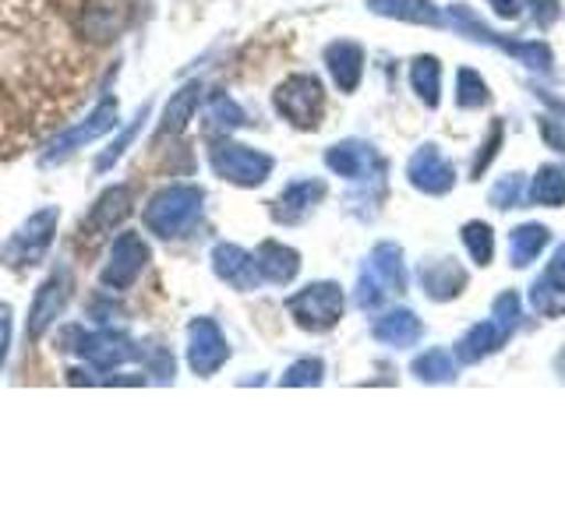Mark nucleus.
I'll use <instances>...</instances> for the list:
<instances>
[{"label": "nucleus", "mask_w": 565, "mask_h": 529, "mask_svg": "<svg viewBox=\"0 0 565 529\" xmlns=\"http://www.w3.org/2000/svg\"><path fill=\"white\" fill-rule=\"evenodd\" d=\"M202 205H205V191L194 187V184H173L163 187L159 194H152L149 205H146V229L163 240L173 237H184L188 229L194 226V219L202 216Z\"/></svg>", "instance_id": "f257e3e1"}, {"label": "nucleus", "mask_w": 565, "mask_h": 529, "mask_svg": "<svg viewBox=\"0 0 565 529\" xmlns=\"http://www.w3.org/2000/svg\"><path fill=\"white\" fill-rule=\"evenodd\" d=\"M343 307H347V293L340 282H332V279L311 282V287L287 296V314L297 322V328H305L311 335H322L340 325Z\"/></svg>", "instance_id": "f03ea898"}, {"label": "nucleus", "mask_w": 565, "mask_h": 529, "mask_svg": "<svg viewBox=\"0 0 565 529\" xmlns=\"http://www.w3.org/2000/svg\"><path fill=\"white\" fill-rule=\"evenodd\" d=\"M209 166L216 176H223V181L237 187H258L269 181L276 163H273V155H265L252 145L220 138V141H212V149H209Z\"/></svg>", "instance_id": "7ed1b4c3"}, {"label": "nucleus", "mask_w": 565, "mask_h": 529, "mask_svg": "<svg viewBox=\"0 0 565 529\" xmlns=\"http://www.w3.org/2000/svg\"><path fill=\"white\" fill-rule=\"evenodd\" d=\"M276 114L294 123L300 131H315L318 120H322V106H326V85L318 75H290L287 82H279L273 93Z\"/></svg>", "instance_id": "20e7f679"}, {"label": "nucleus", "mask_w": 565, "mask_h": 529, "mask_svg": "<svg viewBox=\"0 0 565 529\" xmlns=\"http://www.w3.org/2000/svg\"><path fill=\"white\" fill-rule=\"evenodd\" d=\"M449 22L459 29V35H470V40L477 43H491L499 46L502 53H509V57H516L520 64H526L530 71H552V50H547L544 43H520V40H505L502 32L488 29L481 18H477L467 4H456L449 8Z\"/></svg>", "instance_id": "39448f33"}, {"label": "nucleus", "mask_w": 565, "mask_h": 529, "mask_svg": "<svg viewBox=\"0 0 565 529\" xmlns=\"http://www.w3.org/2000/svg\"><path fill=\"white\" fill-rule=\"evenodd\" d=\"M57 223H61L57 208L32 212V216L25 219V226L18 229V234L11 237V244L4 247V261L11 264V269L43 261L46 251H50V244H53V234H57Z\"/></svg>", "instance_id": "423d86ee"}, {"label": "nucleus", "mask_w": 565, "mask_h": 529, "mask_svg": "<svg viewBox=\"0 0 565 529\" xmlns=\"http://www.w3.org/2000/svg\"><path fill=\"white\" fill-rule=\"evenodd\" d=\"M149 264V244L141 240V234H120L110 247V261L103 269V287L106 290H131L138 276Z\"/></svg>", "instance_id": "0eeeda50"}, {"label": "nucleus", "mask_w": 565, "mask_h": 529, "mask_svg": "<svg viewBox=\"0 0 565 529\" xmlns=\"http://www.w3.org/2000/svg\"><path fill=\"white\" fill-rule=\"evenodd\" d=\"M230 357V346H226V335L223 328L212 322V317H194L188 325V364L199 378L216 375V370L226 364Z\"/></svg>", "instance_id": "6e6552de"}, {"label": "nucleus", "mask_w": 565, "mask_h": 529, "mask_svg": "<svg viewBox=\"0 0 565 529\" xmlns=\"http://www.w3.org/2000/svg\"><path fill=\"white\" fill-rule=\"evenodd\" d=\"M114 128H117V99H103L82 123H75V128H67L64 134L53 138V145L46 149L43 163H57V159H64V155H71V152L85 149L88 141L103 138L106 131H114Z\"/></svg>", "instance_id": "1a4fd4ad"}, {"label": "nucleus", "mask_w": 565, "mask_h": 529, "mask_svg": "<svg viewBox=\"0 0 565 529\" xmlns=\"http://www.w3.org/2000/svg\"><path fill=\"white\" fill-rule=\"evenodd\" d=\"M406 181H411L420 194L441 198V194H449L456 184V166L449 163V155L438 145H420L411 155V163H406Z\"/></svg>", "instance_id": "9d476101"}, {"label": "nucleus", "mask_w": 565, "mask_h": 529, "mask_svg": "<svg viewBox=\"0 0 565 529\" xmlns=\"http://www.w3.org/2000/svg\"><path fill=\"white\" fill-rule=\"evenodd\" d=\"M82 357L99 367V370H110V367H120V364H128L135 357H141V349L128 339V335H120V332H110V328H103V332H85L78 335V346H75Z\"/></svg>", "instance_id": "9b49d317"}, {"label": "nucleus", "mask_w": 565, "mask_h": 529, "mask_svg": "<svg viewBox=\"0 0 565 529\" xmlns=\"http://www.w3.org/2000/svg\"><path fill=\"white\" fill-rule=\"evenodd\" d=\"M326 166L343 176V181H367V176H375V170H382V159L379 152L367 145V141H340V145H332L326 152Z\"/></svg>", "instance_id": "f8f14e48"}, {"label": "nucleus", "mask_w": 565, "mask_h": 529, "mask_svg": "<svg viewBox=\"0 0 565 529\" xmlns=\"http://www.w3.org/2000/svg\"><path fill=\"white\" fill-rule=\"evenodd\" d=\"M67 296H71V276L67 272H53L40 290H35L32 300V311H29V335L40 339V335L57 322V314L67 307Z\"/></svg>", "instance_id": "ddd939ff"}, {"label": "nucleus", "mask_w": 565, "mask_h": 529, "mask_svg": "<svg viewBox=\"0 0 565 529\" xmlns=\"http://www.w3.org/2000/svg\"><path fill=\"white\" fill-rule=\"evenodd\" d=\"M212 272L234 290H255L258 287V258L247 255L237 244H216L212 247Z\"/></svg>", "instance_id": "4468645a"}, {"label": "nucleus", "mask_w": 565, "mask_h": 529, "mask_svg": "<svg viewBox=\"0 0 565 529\" xmlns=\"http://www.w3.org/2000/svg\"><path fill=\"white\" fill-rule=\"evenodd\" d=\"M371 335H375V339L388 349H411L420 343L424 325L411 307H393V311H385L371 322Z\"/></svg>", "instance_id": "2eb2a0df"}, {"label": "nucleus", "mask_w": 565, "mask_h": 529, "mask_svg": "<svg viewBox=\"0 0 565 529\" xmlns=\"http://www.w3.org/2000/svg\"><path fill=\"white\" fill-rule=\"evenodd\" d=\"M322 61H326L329 75H332V82H335L340 93H353V88L361 85V78H364V50H361V43L335 40V43L326 46Z\"/></svg>", "instance_id": "dca6fc26"}, {"label": "nucleus", "mask_w": 565, "mask_h": 529, "mask_svg": "<svg viewBox=\"0 0 565 529\" xmlns=\"http://www.w3.org/2000/svg\"><path fill=\"white\" fill-rule=\"evenodd\" d=\"M326 198V184L322 181H294L282 187V194L273 202V216L279 223H300L308 219L315 205Z\"/></svg>", "instance_id": "f3484780"}, {"label": "nucleus", "mask_w": 565, "mask_h": 529, "mask_svg": "<svg viewBox=\"0 0 565 529\" xmlns=\"http://www.w3.org/2000/svg\"><path fill=\"white\" fill-rule=\"evenodd\" d=\"M420 287H424V293H428V300L446 304V300H456L467 290V272L459 269V261L438 258V261H428L420 269Z\"/></svg>", "instance_id": "a211bd4d"}, {"label": "nucleus", "mask_w": 565, "mask_h": 529, "mask_svg": "<svg viewBox=\"0 0 565 529\" xmlns=\"http://www.w3.org/2000/svg\"><path fill=\"white\" fill-rule=\"evenodd\" d=\"M530 304L541 314H565V244L547 261L544 276L530 290Z\"/></svg>", "instance_id": "6ab92c4d"}, {"label": "nucleus", "mask_w": 565, "mask_h": 529, "mask_svg": "<svg viewBox=\"0 0 565 529\" xmlns=\"http://www.w3.org/2000/svg\"><path fill=\"white\" fill-rule=\"evenodd\" d=\"M255 258H258L262 279L276 282V287H287V282H294L297 272H300V255L294 251V247L279 244V240H262Z\"/></svg>", "instance_id": "aec40b11"}, {"label": "nucleus", "mask_w": 565, "mask_h": 529, "mask_svg": "<svg viewBox=\"0 0 565 529\" xmlns=\"http://www.w3.org/2000/svg\"><path fill=\"white\" fill-rule=\"evenodd\" d=\"M371 14L393 18V22H406V25H441V18L435 0H367Z\"/></svg>", "instance_id": "412c9836"}, {"label": "nucleus", "mask_w": 565, "mask_h": 529, "mask_svg": "<svg viewBox=\"0 0 565 529\" xmlns=\"http://www.w3.org/2000/svg\"><path fill=\"white\" fill-rule=\"evenodd\" d=\"M131 212V191L128 187H110L99 194V202L93 205V212H88L85 219V229L88 237H99V234H110L114 226L124 223V216Z\"/></svg>", "instance_id": "4be33fe9"}, {"label": "nucleus", "mask_w": 565, "mask_h": 529, "mask_svg": "<svg viewBox=\"0 0 565 529\" xmlns=\"http://www.w3.org/2000/svg\"><path fill=\"white\" fill-rule=\"evenodd\" d=\"M505 343H509V335L502 332V325L494 322V317H488V322H477L463 339L456 343V357L459 364H477V360H484L488 353L502 349Z\"/></svg>", "instance_id": "5701e85b"}, {"label": "nucleus", "mask_w": 565, "mask_h": 529, "mask_svg": "<svg viewBox=\"0 0 565 529\" xmlns=\"http://www.w3.org/2000/svg\"><path fill=\"white\" fill-rule=\"evenodd\" d=\"M364 269L375 276L388 293H403L406 290V264H403V247L399 244H379L371 251Z\"/></svg>", "instance_id": "b1692460"}, {"label": "nucleus", "mask_w": 565, "mask_h": 529, "mask_svg": "<svg viewBox=\"0 0 565 529\" xmlns=\"http://www.w3.org/2000/svg\"><path fill=\"white\" fill-rule=\"evenodd\" d=\"M552 240V229L541 226V223H523L509 234V258L516 269H526V264H534L541 258V251Z\"/></svg>", "instance_id": "393cba45"}, {"label": "nucleus", "mask_w": 565, "mask_h": 529, "mask_svg": "<svg viewBox=\"0 0 565 529\" xmlns=\"http://www.w3.org/2000/svg\"><path fill=\"white\" fill-rule=\"evenodd\" d=\"M199 102H202V85H199V82L184 85L181 93H177V96L167 102L163 123H159V138H167V134H181V131L188 128V120L194 117V110H199Z\"/></svg>", "instance_id": "a878e982"}, {"label": "nucleus", "mask_w": 565, "mask_h": 529, "mask_svg": "<svg viewBox=\"0 0 565 529\" xmlns=\"http://www.w3.org/2000/svg\"><path fill=\"white\" fill-rule=\"evenodd\" d=\"M411 88L424 106H431L435 110L438 99H441V64H438V57L420 53V57L411 61Z\"/></svg>", "instance_id": "bb28decb"}, {"label": "nucleus", "mask_w": 565, "mask_h": 529, "mask_svg": "<svg viewBox=\"0 0 565 529\" xmlns=\"http://www.w3.org/2000/svg\"><path fill=\"white\" fill-rule=\"evenodd\" d=\"M411 375L424 385H449V381H456V360H452V353L435 346L428 353H420V357L411 364Z\"/></svg>", "instance_id": "cd10ccee"}, {"label": "nucleus", "mask_w": 565, "mask_h": 529, "mask_svg": "<svg viewBox=\"0 0 565 529\" xmlns=\"http://www.w3.org/2000/svg\"><path fill=\"white\" fill-rule=\"evenodd\" d=\"M530 202L544 208L565 205V170L562 166H541L534 184H530Z\"/></svg>", "instance_id": "c85d7f7f"}, {"label": "nucleus", "mask_w": 565, "mask_h": 529, "mask_svg": "<svg viewBox=\"0 0 565 529\" xmlns=\"http://www.w3.org/2000/svg\"><path fill=\"white\" fill-rule=\"evenodd\" d=\"M491 93H488V82L477 75L473 67H459L456 75V106L459 110H481L488 106Z\"/></svg>", "instance_id": "c756f323"}, {"label": "nucleus", "mask_w": 565, "mask_h": 529, "mask_svg": "<svg viewBox=\"0 0 565 529\" xmlns=\"http://www.w3.org/2000/svg\"><path fill=\"white\" fill-rule=\"evenodd\" d=\"M459 237H463V247L473 264H491L494 258V229L488 223H467L459 229Z\"/></svg>", "instance_id": "7c9ffc66"}, {"label": "nucleus", "mask_w": 565, "mask_h": 529, "mask_svg": "<svg viewBox=\"0 0 565 529\" xmlns=\"http://www.w3.org/2000/svg\"><path fill=\"white\" fill-rule=\"evenodd\" d=\"M205 120H209L212 131H234V128H241V123H244V110L230 96L216 93V96H212V102H209V110H205Z\"/></svg>", "instance_id": "2f4dec72"}, {"label": "nucleus", "mask_w": 565, "mask_h": 529, "mask_svg": "<svg viewBox=\"0 0 565 529\" xmlns=\"http://www.w3.org/2000/svg\"><path fill=\"white\" fill-rule=\"evenodd\" d=\"M523 194L530 198V191H526V184H523V173H509V176H502V181L488 191V198H491L494 208L509 212L512 205H520V202H523Z\"/></svg>", "instance_id": "473e14b6"}, {"label": "nucleus", "mask_w": 565, "mask_h": 529, "mask_svg": "<svg viewBox=\"0 0 565 529\" xmlns=\"http://www.w3.org/2000/svg\"><path fill=\"white\" fill-rule=\"evenodd\" d=\"M491 317L502 325V332H505V335H512V332L520 328V317H523V304H520V296L512 293V290L499 293V296H494V304H491Z\"/></svg>", "instance_id": "72a5a7b5"}, {"label": "nucleus", "mask_w": 565, "mask_h": 529, "mask_svg": "<svg viewBox=\"0 0 565 529\" xmlns=\"http://www.w3.org/2000/svg\"><path fill=\"white\" fill-rule=\"evenodd\" d=\"M326 378V364L318 357H300L287 367V375H282V385L287 388H297V385H322Z\"/></svg>", "instance_id": "f704fd0d"}, {"label": "nucleus", "mask_w": 565, "mask_h": 529, "mask_svg": "<svg viewBox=\"0 0 565 529\" xmlns=\"http://www.w3.org/2000/svg\"><path fill=\"white\" fill-rule=\"evenodd\" d=\"M385 296H393V293H388L382 282L364 269L361 279H358V290H353V300H358V307L361 311H375V307L385 304Z\"/></svg>", "instance_id": "c9c22d12"}, {"label": "nucleus", "mask_w": 565, "mask_h": 529, "mask_svg": "<svg viewBox=\"0 0 565 529\" xmlns=\"http://www.w3.org/2000/svg\"><path fill=\"white\" fill-rule=\"evenodd\" d=\"M146 114H149V110H141V114H138V117L131 120V128H128V131H124V134H120V138L114 141V145H110V149H106V152H103V155L96 159V170H110V166L117 163V159H120L124 152H128V145H131V138L138 134V128H141V120H146Z\"/></svg>", "instance_id": "e433bc0d"}, {"label": "nucleus", "mask_w": 565, "mask_h": 529, "mask_svg": "<svg viewBox=\"0 0 565 529\" xmlns=\"http://www.w3.org/2000/svg\"><path fill=\"white\" fill-rule=\"evenodd\" d=\"M499 145H502V123L494 120V123H491V138L484 141V149H481V155H477V163H473V176H481V173H484V166L494 159Z\"/></svg>", "instance_id": "4c0bfd02"}, {"label": "nucleus", "mask_w": 565, "mask_h": 529, "mask_svg": "<svg viewBox=\"0 0 565 529\" xmlns=\"http://www.w3.org/2000/svg\"><path fill=\"white\" fill-rule=\"evenodd\" d=\"M541 138H544L552 149L565 152V120H558V117H544V120H541Z\"/></svg>", "instance_id": "58836bf2"}, {"label": "nucleus", "mask_w": 565, "mask_h": 529, "mask_svg": "<svg viewBox=\"0 0 565 529\" xmlns=\"http://www.w3.org/2000/svg\"><path fill=\"white\" fill-rule=\"evenodd\" d=\"M526 4H534L537 25H552L558 18V0H526Z\"/></svg>", "instance_id": "ea45409f"}, {"label": "nucleus", "mask_w": 565, "mask_h": 529, "mask_svg": "<svg viewBox=\"0 0 565 529\" xmlns=\"http://www.w3.org/2000/svg\"><path fill=\"white\" fill-rule=\"evenodd\" d=\"M8 349H11V307L0 304V364L8 360Z\"/></svg>", "instance_id": "a19ab883"}]
</instances>
